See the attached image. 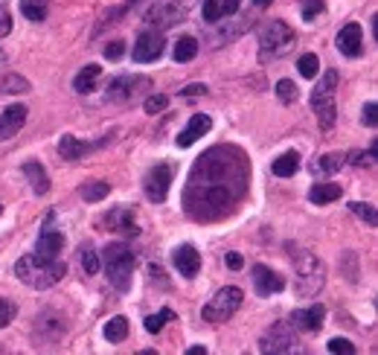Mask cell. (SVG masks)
<instances>
[{"mask_svg":"<svg viewBox=\"0 0 378 355\" xmlns=\"http://www.w3.org/2000/svg\"><path fill=\"white\" fill-rule=\"evenodd\" d=\"M102 262H105L108 283L117 288V292H128L131 288V274H134V253H131V248L123 245V242H113V245L105 248Z\"/></svg>","mask_w":378,"mask_h":355,"instance_id":"4","label":"cell"},{"mask_svg":"<svg viewBox=\"0 0 378 355\" xmlns=\"http://www.w3.org/2000/svg\"><path fill=\"white\" fill-rule=\"evenodd\" d=\"M125 335H128V320H125L123 315L111 317L108 324H105V338H108L111 344H123V341H125Z\"/></svg>","mask_w":378,"mask_h":355,"instance_id":"30","label":"cell"},{"mask_svg":"<svg viewBox=\"0 0 378 355\" xmlns=\"http://www.w3.org/2000/svg\"><path fill=\"white\" fill-rule=\"evenodd\" d=\"M26 123V105H9L0 114V140L15 137Z\"/></svg>","mask_w":378,"mask_h":355,"instance_id":"21","label":"cell"},{"mask_svg":"<svg viewBox=\"0 0 378 355\" xmlns=\"http://www.w3.org/2000/svg\"><path fill=\"white\" fill-rule=\"evenodd\" d=\"M294 285L303 297H315L326 285V265L311 251L294 253Z\"/></svg>","mask_w":378,"mask_h":355,"instance_id":"3","label":"cell"},{"mask_svg":"<svg viewBox=\"0 0 378 355\" xmlns=\"http://www.w3.org/2000/svg\"><path fill=\"white\" fill-rule=\"evenodd\" d=\"M79 192H81V198H85V201L96 204V201L108 198V192H111V184H108V181H88V184L81 187Z\"/></svg>","mask_w":378,"mask_h":355,"instance_id":"31","label":"cell"},{"mask_svg":"<svg viewBox=\"0 0 378 355\" xmlns=\"http://www.w3.org/2000/svg\"><path fill=\"white\" fill-rule=\"evenodd\" d=\"M340 184H315L308 189V201L311 204H332L340 198Z\"/></svg>","mask_w":378,"mask_h":355,"instance_id":"25","label":"cell"},{"mask_svg":"<svg viewBox=\"0 0 378 355\" xmlns=\"http://www.w3.org/2000/svg\"><path fill=\"white\" fill-rule=\"evenodd\" d=\"M163 47H166V41H163L160 32H143V36L134 41V50H131V58L145 64V61H155L163 56Z\"/></svg>","mask_w":378,"mask_h":355,"instance_id":"12","label":"cell"},{"mask_svg":"<svg viewBox=\"0 0 378 355\" xmlns=\"http://www.w3.org/2000/svg\"><path fill=\"white\" fill-rule=\"evenodd\" d=\"M15 315H18V306H15L12 300H6V297H0V329H6L15 320Z\"/></svg>","mask_w":378,"mask_h":355,"instance_id":"37","label":"cell"},{"mask_svg":"<svg viewBox=\"0 0 378 355\" xmlns=\"http://www.w3.org/2000/svg\"><path fill=\"white\" fill-rule=\"evenodd\" d=\"M189 9H192V0H155V6L145 12V21L152 26L157 24L160 29H169L180 21H187Z\"/></svg>","mask_w":378,"mask_h":355,"instance_id":"8","label":"cell"},{"mask_svg":"<svg viewBox=\"0 0 378 355\" xmlns=\"http://www.w3.org/2000/svg\"><path fill=\"white\" fill-rule=\"evenodd\" d=\"M239 3H242V0H224V3H221V18L236 15V12H239Z\"/></svg>","mask_w":378,"mask_h":355,"instance_id":"47","label":"cell"},{"mask_svg":"<svg viewBox=\"0 0 378 355\" xmlns=\"http://www.w3.org/2000/svg\"><path fill=\"white\" fill-rule=\"evenodd\" d=\"M172 262H175L178 274H184L187 280H192V277H198V271H201V253L192 245H180L172 251Z\"/></svg>","mask_w":378,"mask_h":355,"instance_id":"16","label":"cell"},{"mask_svg":"<svg viewBox=\"0 0 378 355\" xmlns=\"http://www.w3.org/2000/svg\"><path fill=\"white\" fill-rule=\"evenodd\" d=\"M175 61L178 64H187V61H192L195 56H198V41H195L192 36H184V38H178V44H175Z\"/></svg>","mask_w":378,"mask_h":355,"instance_id":"29","label":"cell"},{"mask_svg":"<svg viewBox=\"0 0 378 355\" xmlns=\"http://www.w3.org/2000/svg\"><path fill=\"white\" fill-rule=\"evenodd\" d=\"M329 352H340V355H355V344H349L347 338H332V341H329Z\"/></svg>","mask_w":378,"mask_h":355,"instance_id":"41","label":"cell"},{"mask_svg":"<svg viewBox=\"0 0 378 355\" xmlns=\"http://www.w3.org/2000/svg\"><path fill=\"white\" fill-rule=\"evenodd\" d=\"M297 349V335H294V326L288 324V320H279V324H274L265 335L259 338V352H294Z\"/></svg>","mask_w":378,"mask_h":355,"instance_id":"9","label":"cell"},{"mask_svg":"<svg viewBox=\"0 0 378 355\" xmlns=\"http://www.w3.org/2000/svg\"><path fill=\"white\" fill-rule=\"evenodd\" d=\"M323 9H326V3L323 0H303V21H315L317 15H323Z\"/></svg>","mask_w":378,"mask_h":355,"instance_id":"40","label":"cell"},{"mask_svg":"<svg viewBox=\"0 0 378 355\" xmlns=\"http://www.w3.org/2000/svg\"><path fill=\"white\" fill-rule=\"evenodd\" d=\"M0 216H3V207H0Z\"/></svg>","mask_w":378,"mask_h":355,"instance_id":"51","label":"cell"},{"mask_svg":"<svg viewBox=\"0 0 378 355\" xmlns=\"http://www.w3.org/2000/svg\"><path fill=\"white\" fill-rule=\"evenodd\" d=\"M79 265L85 271V277H93V274H100V253L93 251V245H81L79 248Z\"/></svg>","mask_w":378,"mask_h":355,"instance_id":"28","label":"cell"},{"mask_svg":"<svg viewBox=\"0 0 378 355\" xmlns=\"http://www.w3.org/2000/svg\"><path fill=\"white\" fill-rule=\"evenodd\" d=\"M210 128H212V120H210L207 114H192L189 123H187V128L178 134V146H180V149H189L192 143H198V140L210 132Z\"/></svg>","mask_w":378,"mask_h":355,"instance_id":"20","label":"cell"},{"mask_svg":"<svg viewBox=\"0 0 378 355\" xmlns=\"http://www.w3.org/2000/svg\"><path fill=\"white\" fill-rule=\"evenodd\" d=\"M253 3H256L259 9H265V6H271V0H253Z\"/></svg>","mask_w":378,"mask_h":355,"instance_id":"50","label":"cell"},{"mask_svg":"<svg viewBox=\"0 0 378 355\" xmlns=\"http://www.w3.org/2000/svg\"><path fill=\"white\" fill-rule=\"evenodd\" d=\"M64 274H68V265L61 262V256L58 260H44L38 253H29L15 262V277L29 288H50L64 280Z\"/></svg>","mask_w":378,"mask_h":355,"instance_id":"2","label":"cell"},{"mask_svg":"<svg viewBox=\"0 0 378 355\" xmlns=\"http://www.w3.org/2000/svg\"><path fill=\"white\" fill-rule=\"evenodd\" d=\"M105 224H108V230H117L123 236H140V221H137V216H134V210H131V207L111 210V213L105 216Z\"/></svg>","mask_w":378,"mask_h":355,"instance_id":"15","label":"cell"},{"mask_svg":"<svg viewBox=\"0 0 378 355\" xmlns=\"http://www.w3.org/2000/svg\"><path fill=\"white\" fill-rule=\"evenodd\" d=\"M242 265H244L242 253H227V268H230V271H239Z\"/></svg>","mask_w":378,"mask_h":355,"instance_id":"48","label":"cell"},{"mask_svg":"<svg viewBox=\"0 0 378 355\" xmlns=\"http://www.w3.org/2000/svg\"><path fill=\"white\" fill-rule=\"evenodd\" d=\"M227 152L230 149H212L192 169L187 207L195 219H219L242 198L248 166L239 152H233V157H227Z\"/></svg>","mask_w":378,"mask_h":355,"instance_id":"1","label":"cell"},{"mask_svg":"<svg viewBox=\"0 0 378 355\" xmlns=\"http://www.w3.org/2000/svg\"><path fill=\"white\" fill-rule=\"evenodd\" d=\"M102 146H108V137L96 140V143H85V140H79V137H73V134H61V140H58V155H61L64 160H70V164H76V160L88 157L90 152L102 149Z\"/></svg>","mask_w":378,"mask_h":355,"instance_id":"11","label":"cell"},{"mask_svg":"<svg viewBox=\"0 0 378 355\" xmlns=\"http://www.w3.org/2000/svg\"><path fill=\"white\" fill-rule=\"evenodd\" d=\"M276 96H279V102L294 105V102H297V96H300V90H297V85H294L291 79H279V82H276Z\"/></svg>","mask_w":378,"mask_h":355,"instance_id":"34","label":"cell"},{"mask_svg":"<svg viewBox=\"0 0 378 355\" xmlns=\"http://www.w3.org/2000/svg\"><path fill=\"white\" fill-rule=\"evenodd\" d=\"M61 251H64V233H58V230L53 228V216H50V219H47V224H44L41 236H38L36 253L44 256V260H58Z\"/></svg>","mask_w":378,"mask_h":355,"instance_id":"14","label":"cell"},{"mask_svg":"<svg viewBox=\"0 0 378 355\" xmlns=\"http://www.w3.org/2000/svg\"><path fill=\"white\" fill-rule=\"evenodd\" d=\"M294 44H297V36H294V29L283 21H268L262 24L259 29V58L268 61V58H283L285 53L294 50Z\"/></svg>","mask_w":378,"mask_h":355,"instance_id":"5","label":"cell"},{"mask_svg":"<svg viewBox=\"0 0 378 355\" xmlns=\"http://www.w3.org/2000/svg\"><path fill=\"white\" fill-rule=\"evenodd\" d=\"M201 18H204L207 24H216V21L221 18V0H204Z\"/></svg>","mask_w":378,"mask_h":355,"instance_id":"39","label":"cell"},{"mask_svg":"<svg viewBox=\"0 0 378 355\" xmlns=\"http://www.w3.org/2000/svg\"><path fill=\"white\" fill-rule=\"evenodd\" d=\"M137 85H149V79H143V76H117L113 82L108 85V100L111 102H125V100H131L140 88Z\"/></svg>","mask_w":378,"mask_h":355,"instance_id":"19","label":"cell"},{"mask_svg":"<svg viewBox=\"0 0 378 355\" xmlns=\"http://www.w3.org/2000/svg\"><path fill=\"white\" fill-rule=\"evenodd\" d=\"M251 277H253V288H256L259 297H271V294H276V292H283V288H285L283 274L271 271L268 265H253Z\"/></svg>","mask_w":378,"mask_h":355,"instance_id":"13","label":"cell"},{"mask_svg":"<svg viewBox=\"0 0 378 355\" xmlns=\"http://www.w3.org/2000/svg\"><path fill=\"white\" fill-rule=\"evenodd\" d=\"M50 12V0H21V15L32 24H41Z\"/></svg>","mask_w":378,"mask_h":355,"instance_id":"26","label":"cell"},{"mask_svg":"<svg viewBox=\"0 0 378 355\" xmlns=\"http://www.w3.org/2000/svg\"><path fill=\"white\" fill-rule=\"evenodd\" d=\"M297 70H300V76H303V79H315V76H317V70H320V61H317V56H315V53H306V56H300V61H297Z\"/></svg>","mask_w":378,"mask_h":355,"instance_id":"35","label":"cell"},{"mask_svg":"<svg viewBox=\"0 0 378 355\" xmlns=\"http://www.w3.org/2000/svg\"><path fill=\"white\" fill-rule=\"evenodd\" d=\"M100 76H102L100 64H85V70H79L76 79H73L76 93H90V90H96V79H100Z\"/></svg>","mask_w":378,"mask_h":355,"instance_id":"24","label":"cell"},{"mask_svg":"<svg viewBox=\"0 0 378 355\" xmlns=\"http://www.w3.org/2000/svg\"><path fill=\"white\" fill-rule=\"evenodd\" d=\"M166 105H169V96L166 93H155V96H149V100H145V114H160V111H166Z\"/></svg>","mask_w":378,"mask_h":355,"instance_id":"38","label":"cell"},{"mask_svg":"<svg viewBox=\"0 0 378 355\" xmlns=\"http://www.w3.org/2000/svg\"><path fill=\"white\" fill-rule=\"evenodd\" d=\"M343 164H347V155L329 152V155H323V157H317V160H311V172L320 175V178H326V175H335Z\"/></svg>","mask_w":378,"mask_h":355,"instance_id":"23","label":"cell"},{"mask_svg":"<svg viewBox=\"0 0 378 355\" xmlns=\"http://www.w3.org/2000/svg\"><path fill=\"white\" fill-rule=\"evenodd\" d=\"M123 53H125V41H108L105 44V58L117 61V58H123Z\"/></svg>","mask_w":378,"mask_h":355,"instance_id":"42","label":"cell"},{"mask_svg":"<svg viewBox=\"0 0 378 355\" xmlns=\"http://www.w3.org/2000/svg\"><path fill=\"white\" fill-rule=\"evenodd\" d=\"M207 352V347H189L187 349V355H204Z\"/></svg>","mask_w":378,"mask_h":355,"instance_id":"49","label":"cell"},{"mask_svg":"<svg viewBox=\"0 0 378 355\" xmlns=\"http://www.w3.org/2000/svg\"><path fill=\"white\" fill-rule=\"evenodd\" d=\"M24 175H26L32 192H38V196L50 192V178H47V169L38 164V160H29V164H24Z\"/></svg>","mask_w":378,"mask_h":355,"instance_id":"22","label":"cell"},{"mask_svg":"<svg viewBox=\"0 0 378 355\" xmlns=\"http://www.w3.org/2000/svg\"><path fill=\"white\" fill-rule=\"evenodd\" d=\"M178 93H180V96H204V93H207V85L195 82V85H187V88H180Z\"/></svg>","mask_w":378,"mask_h":355,"instance_id":"45","label":"cell"},{"mask_svg":"<svg viewBox=\"0 0 378 355\" xmlns=\"http://www.w3.org/2000/svg\"><path fill=\"white\" fill-rule=\"evenodd\" d=\"M143 189H145V196H149L155 204H163L169 196V189H172V169L169 166H155L145 172V181H143Z\"/></svg>","mask_w":378,"mask_h":355,"instance_id":"10","label":"cell"},{"mask_svg":"<svg viewBox=\"0 0 378 355\" xmlns=\"http://www.w3.org/2000/svg\"><path fill=\"white\" fill-rule=\"evenodd\" d=\"M335 44H338V50H340L343 56L358 58V56H361V50H364V32H361V26H358V24H347V26H343V29L338 32Z\"/></svg>","mask_w":378,"mask_h":355,"instance_id":"18","label":"cell"},{"mask_svg":"<svg viewBox=\"0 0 378 355\" xmlns=\"http://www.w3.org/2000/svg\"><path fill=\"white\" fill-rule=\"evenodd\" d=\"M12 32V18H9V9L6 6H0V38L9 36Z\"/></svg>","mask_w":378,"mask_h":355,"instance_id":"44","label":"cell"},{"mask_svg":"<svg viewBox=\"0 0 378 355\" xmlns=\"http://www.w3.org/2000/svg\"><path fill=\"white\" fill-rule=\"evenodd\" d=\"M335 90H338V70H326V76L317 82L315 93H311V111L320 123V128H332L338 117V105H335Z\"/></svg>","mask_w":378,"mask_h":355,"instance_id":"6","label":"cell"},{"mask_svg":"<svg viewBox=\"0 0 378 355\" xmlns=\"http://www.w3.org/2000/svg\"><path fill=\"white\" fill-rule=\"evenodd\" d=\"M169 320H175V312L172 309H160L157 315H149L143 320V326H145V332H152V335H157L163 326L169 324Z\"/></svg>","mask_w":378,"mask_h":355,"instance_id":"32","label":"cell"},{"mask_svg":"<svg viewBox=\"0 0 378 355\" xmlns=\"http://www.w3.org/2000/svg\"><path fill=\"white\" fill-rule=\"evenodd\" d=\"M297 169H300V155L297 152H285L274 160V175L276 178H291Z\"/></svg>","mask_w":378,"mask_h":355,"instance_id":"27","label":"cell"},{"mask_svg":"<svg viewBox=\"0 0 378 355\" xmlns=\"http://www.w3.org/2000/svg\"><path fill=\"white\" fill-rule=\"evenodd\" d=\"M349 210H352V213H355L361 221H367L370 228H375V224H378V213H375L372 204H367V201H352Z\"/></svg>","mask_w":378,"mask_h":355,"instance_id":"33","label":"cell"},{"mask_svg":"<svg viewBox=\"0 0 378 355\" xmlns=\"http://www.w3.org/2000/svg\"><path fill=\"white\" fill-rule=\"evenodd\" d=\"M361 120H364V125L375 128V123H378V105H375V102H367V105H364V114H361Z\"/></svg>","mask_w":378,"mask_h":355,"instance_id":"43","label":"cell"},{"mask_svg":"<svg viewBox=\"0 0 378 355\" xmlns=\"http://www.w3.org/2000/svg\"><path fill=\"white\" fill-rule=\"evenodd\" d=\"M0 85H3V88H0L3 93H26V90H29V82H26V79H24V76H15V73L6 76Z\"/></svg>","mask_w":378,"mask_h":355,"instance_id":"36","label":"cell"},{"mask_svg":"<svg viewBox=\"0 0 378 355\" xmlns=\"http://www.w3.org/2000/svg\"><path fill=\"white\" fill-rule=\"evenodd\" d=\"M244 303V292L236 285H224L221 292H216V297H212L204 309H201V317L207 320V324H224V320H230Z\"/></svg>","mask_w":378,"mask_h":355,"instance_id":"7","label":"cell"},{"mask_svg":"<svg viewBox=\"0 0 378 355\" xmlns=\"http://www.w3.org/2000/svg\"><path fill=\"white\" fill-rule=\"evenodd\" d=\"M323 317H326V309L320 303H315V306H306V309H297L291 315L288 324L300 332H317L323 326Z\"/></svg>","mask_w":378,"mask_h":355,"instance_id":"17","label":"cell"},{"mask_svg":"<svg viewBox=\"0 0 378 355\" xmlns=\"http://www.w3.org/2000/svg\"><path fill=\"white\" fill-rule=\"evenodd\" d=\"M372 160H375L372 152H367V155H364V152H355V155H352V164H355V166H372Z\"/></svg>","mask_w":378,"mask_h":355,"instance_id":"46","label":"cell"}]
</instances>
